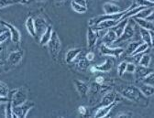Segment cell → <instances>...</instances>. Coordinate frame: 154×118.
<instances>
[{"label": "cell", "instance_id": "60d3db41", "mask_svg": "<svg viewBox=\"0 0 154 118\" xmlns=\"http://www.w3.org/2000/svg\"><path fill=\"white\" fill-rule=\"evenodd\" d=\"M95 83H98V84H103L104 83H105V78L103 77V76H97V77H96L95 78Z\"/></svg>", "mask_w": 154, "mask_h": 118}, {"label": "cell", "instance_id": "8992f818", "mask_svg": "<svg viewBox=\"0 0 154 118\" xmlns=\"http://www.w3.org/2000/svg\"><path fill=\"white\" fill-rule=\"evenodd\" d=\"M100 51L103 55L106 56H110V57H115V58H119L121 54L125 51L123 48H109L107 45L103 44L100 47Z\"/></svg>", "mask_w": 154, "mask_h": 118}, {"label": "cell", "instance_id": "74e56055", "mask_svg": "<svg viewBox=\"0 0 154 118\" xmlns=\"http://www.w3.org/2000/svg\"><path fill=\"white\" fill-rule=\"evenodd\" d=\"M9 37H10V33H9L8 30H7V31H5V32L0 34V44L4 43Z\"/></svg>", "mask_w": 154, "mask_h": 118}, {"label": "cell", "instance_id": "d590c367", "mask_svg": "<svg viewBox=\"0 0 154 118\" xmlns=\"http://www.w3.org/2000/svg\"><path fill=\"white\" fill-rule=\"evenodd\" d=\"M133 1H135L137 4H139L140 6H142V7H147V8L154 7V3L149 2L148 0H133Z\"/></svg>", "mask_w": 154, "mask_h": 118}, {"label": "cell", "instance_id": "484cf974", "mask_svg": "<svg viewBox=\"0 0 154 118\" xmlns=\"http://www.w3.org/2000/svg\"><path fill=\"white\" fill-rule=\"evenodd\" d=\"M149 49V46L147 43L142 42V43H140V44L137 47V49L133 51V53H132L130 56H135V55L143 54V53H144V52H146Z\"/></svg>", "mask_w": 154, "mask_h": 118}, {"label": "cell", "instance_id": "603a6c76", "mask_svg": "<svg viewBox=\"0 0 154 118\" xmlns=\"http://www.w3.org/2000/svg\"><path fill=\"white\" fill-rule=\"evenodd\" d=\"M48 27V25L46 24V21L43 18L38 17L35 19V29H36V33L38 32H44V30L46 29V28Z\"/></svg>", "mask_w": 154, "mask_h": 118}, {"label": "cell", "instance_id": "bcb514c9", "mask_svg": "<svg viewBox=\"0 0 154 118\" xmlns=\"http://www.w3.org/2000/svg\"><path fill=\"white\" fill-rule=\"evenodd\" d=\"M150 33V41H151V47H154V31L149 30Z\"/></svg>", "mask_w": 154, "mask_h": 118}, {"label": "cell", "instance_id": "4316f807", "mask_svg": "<svg viewBox=\"0 0 154 118\" xmlns=\"http://www.w3.org/2000/svg\"><path fill=\"white\" fill-rule=\"evenodd\" d=\"M71 7L76 12V13H79V14H85L87 11V8L83 7L79 4H77L76 2H74L73 0L71 2Z\"/></svg>", "mask_w": 154, "mask_h": 118}, {"label": "cell", "instance_id": "44dd1931", "mask_svg": "<svg viewBox=\"0 0 154 118\" xmlns=\"http://www.w3.org/2000/svg\"><path fill=\"white\" fill-rule=\"evenodd\" d=\"M113 61L111 59H106V60L100 65H95L96 69H97V71H101V72H108L112 70L113 68Z\"/></svg>", "mask_w": 154, "mask_h": 118}, {"label": "cell", "instance_id": "d6986e66", "mask_svg": "<svg viewBox=\"0 0 154 118\" xmlns=\"http://www.w3.org/2000/svg\"><path fill=\"white\" fill-rule=\"evenodd\" d=\"M116 98H117V93L114 91L107 92L102 98L101 100V105H107L109 104H112L113 102L116 101Z\"/></svg>", "mask_w": 154, "mask_h": 118}, {"label": "cell", "instance_id": "d4e9b609", "mask_svg": "<svg viewBox=\"0 0 154 118\" xmlns=\"http://www.w3.org/2000/svg\"><path fill=\"white\" fill-rule=\"evenodd\" d=\"M140 37H141V39L143 41V42L147 43L149 46V48H150L151 47V41H150V33H149V30H148L146 29H143V28H140Z\"/></svg>", "mask_w": 154, "mask_h": 118}, {"label": "cell", "instance_id": "5b68a950", "mask_svg": "<svg viewBox=\"0 0 154 118\" xmlns=\"http://www.w3.org/2000/svg\"><path fill=\"white\" fill-rule=\"evenodd\" d=\"M0 24L1 25H4L8 28L9 33H10V38H11V41L13 43L15 44H18L19 42H20L21 41V36H20V32H19V30L12 24L10 23H8L4 20H0Z\"/></svg>", "mask_w": 154, "mask_h": 118}, {"label": "cell", "instance_id": "b9f144b4", "mask_svg": "<svg viewBox=\"0 0 154 118\" xmlns=\"http://www.w3.org/2000/svg\"><path fill=\"white\" fill-rule=\"evenodd\" d=\"M132 113H119L116 115V117H131Z\"/></svg>", "mask_w": 154, "mask_h": 118}, {"label": "cell", "instance_id": "2e32d148", "mask_svg": "<svg viewBox=\"0 0 154 118\" xmlns=\"http://www.w3.org/2000/svg\"><path fill=\"white\" fill-rule=\"evenodd\" d=\"M52 32H53L52 27H51V25H48V27L46 28V29L44 30V32L42 33V37H41V39H40V43H41V45L45 46V45L48 44V42L50 41V39H51V38Z\"/></svg>", "mask_w": 154, "mask_h": 118}, {"label": "cell", "instance_id": "83f0119b", "mask_svg": "<svg viewBox=\"0 0 154 118\" xmlns=\"http://www.w3.org/2000/svg\"><path fill=\"white\" fill-rule=\"evenodd\" d=\"M150 61H151V57L149 54H142L141 57H140V60L139 64L141 65V66L149 67Z\"/></svg>", "mask_w": 154, "mask_h": 118}, {"label": "cell", "instance_id": "277c9868", "mask_svg": "<svg viewBox=\"0 0 154 118\" xmlns=\"http://www.w3.org/2000/svg\"><path fill=\"white\" fill-rule=\"evenodd\" d=\"M10 102L13 106H17L24 104L27 101V92L23 88L13 91L12 95L10 96Z\"/></svg>", "mask_w": 154, "mask_h": 118}, {"label": "cell", "instance_id": "4fadbf2b", "mask_svg": "<svg viewBox=\"0 0 154 118\" xmlns=\"http://www.w3.org/2000/svg\"><path fill=\"white\" fill-rule=\"evenodd\" d=\"M151 71H153L152 69H150L149 67H145V66H137L136 67V70H135L134 73H135V76H136V79L139 81H142V79L144 77H146L149 73H150Z\"/></svg>", "mask_w": 154, "mask_h": 118}, {"label": "cell", "instance_id": "db71d44e", "mask_svg": "<svg viewBox=\"0 0 154 118\" xmlns=\"http://www.w3.org/2000/svg\"><path fill=\"white\" fill-rule=\"evenodd\" d=\"M86 1H90V0H86Z\"/></svg>", "mask_w": 154, "mask_h": 118}, {"label": "cell", "instance_id": "c3c4849f", "mask_svg": "<svg viewBox=\"0 0 154 118\" xmlns=\"http://www.w3.org/2000/svg\"><path fill=\"white\" fill-rule=\"evenodd\" d=\"M90 71H91V72H92V73L97 72V69H96V67H95V66H92V67L90 68Z\"/></svg>", "mask_w": 154, "mask_h": 118}, {"label": "cell", "instance_id": "4dcf8cb0", "mask_svg": "<svg viewBox=\"0 0 154 118\" xmlns=\"http://www.w3.org/2000/svg\"><path fill=\"white\" fill-rule=\"evenodd\" d=\"M151 11L152 10L150 8H146L142 9L141 11H140L137 15H135L134 17H132V18H135V17H138V18H146L151 13Z\"/></svg>", "mask_w": 154, "mask_h": 118}, {"label": "cell", "instance_id": "f5cc1de1", "mask_svg": "<svg viewBox=\"0 0 154 118\" xmlns=\"http://www.w3.org/2000/svg\"><path fill=\"white\" fill-rule=\"evenodd\" d=\"M114 1H121V0H114Z\"/></svg>", "mask_w": 154, "mask_h": 118}, {"label": "cell", "instance_id": "ab89813d", "mask_svg": "<svg viewBox=\"0 0 154 118\" xmlns=\"http://www.w3.org/2000/svg\"><path fill=\"white\" fill-rule=\"evenodd\" d=\"M85 58L87 59V61L93 62V61L94 60V53L92 52V51H90V52H88V53L85 55Z\"/></svg>", "mask_w": 154, "mask_h": 118}, {"label": "cell", "instance_id": "d6a6232c", "mask_svg": "<svg viewBox=\"0 0 154 118\" xmlns=\"http://www.w3.org/2000/svg\"><path fill=\"white\" fill-rule=\"evenodd\" d=\"M142 82H143V83L154 86V71H151L150 73H149L146 77H144L142 79Z\"/></svg>", "mask_w": 154, "mask_h": 118}, {"label": "cell", "instance_id": "9c48e42d", "mask_svg": "<svg viewBox=\"0 0 154 118\" xmlns=\"http://www.w3.org/2000/svg\"><path fill=\"white\" fill-rule=\"evenodd\" d=\"M23 56H24V51L22 50H16V51L11 52L8 55V61L9 64H11L13 66H16V65H17L19 62L22 61Z\"/></svg>", "mask_w": 154, "mask_h": 118}, {"label": "cell", "instance_id": "7dc6e473", "mask_svg": "<svg viewBox=\"0 0 154 118\" xmlns=\"http://www.w3.org/2000/svg\"><path fill=\"white\" fill-rule=\"evenodd\" d=\"M31 2V0H18V4L21 5H29Z\"/></svg>", "mask_w": 154, "mask_h": 118}, {"label": "cell", "instance_id": "e0dca14e", "mask_svg": "<svg viewBox=\"0 0 154 118\" xmlns=\"http://www.w3.org/2000/svg\"><path fill=\"white\" fill-rule=\"evenodd\" d=\"M25 27H26V29L27 31L29 32V34L35 38L37 36V33H36V29H35V19H33L32 17H29L27 18V20L25 22Z\"/></svg>", "mask_w": 154, "mask_h": 118}, {"label": "cell", "instance_id": "816d5d0a", "mask_svg": "<svg viewBox=\"0 0 154 118\" xmlns=\"http://www.w3.org/2000/svg\"><path fill=\"white\" fill-rule=\"evenodd\" d=\"M148 1H149V2H152V3H154V0H148Z\"/></svg>", "mask_w": 154, "mask_h": 118}, {"label": "cell", "instance_id": "30bf717a", "mask_svg": "<svg viewBox=\"0 0 154 118\" xmlns=\"http://www.w3.org/2000/svg\"><path fill=\"white\" fill-rule=\"evenodd\" d=\"M134 34H135L134 28H133L130 24L128 23V25L126 26V28H125V29H124V32L122 33V35H121L120 37H119V38H117V41H116L115 42L119 43V42L127 41H128L129 38H131L134 36Z\"/></svg>", "mask_w": 154, "mask_h": 118}, {"label": "cell", "instance_id": "e575fe53", "mask_svg": "<svg viewBox=\"0 0 154 118\" xmlns=\"http://www.w3.org/2000/svg\"><path fill=\"white\" fill-rule=\"evenodd\" d=\"M8 93H9V89H8V85L3 82H0V95L8 96Z\"/></svg>", "mask_w": 154, "mask_h": 118}, {"label": "cell", "instance_id": "6da1fadb", "mask_svg": "<svg viewBox=\"0 0 154 118\" xmlns=\"http://www.w3.org/2000/svg\"><path fill=\"white\" fill-rule=\"evenodd\" d=\"M121 95L124 98H127L128 100L137 103L140 105H144L147 104L148 103V99L142 92L140 90V88L136 87V86H127L126 88H124L121 92H120Z\"/></svg>", "mask_w": 154, "mask_h": 118}, {"label": "cell", "instance_id": "f1b7e54d", "mask_svg": "<svg viewBox=\"0 0 154 118\" xmlns=\"http://www.w3.org/2000/svg\"><path fill=\"white\" fill-rule=\"evenodd\" d=\"M89 61H87L86 58H83V59H79L78 62H77V67L78 69H80L81 71H86L88 66H89Z\"/></svg>", "mask_w": 154, "mask_h": 118}, {"label": "cell", "instance_id": "ac0fdd59", "mask_svg": "<svg viewBox=\"0 0 154 118\" xmlns=\"http://www.w3.org/2000/svg\"><path fill=\"white\" fill-rule=\"evenodd\" d=\"M128 18L123 19V20H119V22L117 25H116V26H114L111 29L115 31V33L117 34V36L119 38L124 32V29H125L126 26L128 25Z\"/></svg>", "mask_w": 154, "mask_h": 118}, {"label": "cell", "instance_id": "1f68e13d", "mask_svg": "<svg viewBox=\"0 0 154 118\" xmlns=\"http://www.w3.org/2000/svg\"><path fill=\"white\" fill-rule=\"evenodd\" d=\"M141 42L140 41H134V42H130L128 45V48H127V54L128 55V56H130L132 53H133V51L137 49V47L140 44Z\"/></svg>", "mask_w": 154, "mask_h": 118}, {"label": "cell", "instance_id": "836d02e7", "mask_svg": "<svg viewBox=\"0 0 154 118\" xmlns=\"http://www.w3.org/2000/svg\"><path fill=\"white\" fill-rule=\"evenodd\" d=\"M127 64H128V62L126 61H124V62H122L121 63L119 64V66H118V74H119V76L122 77L124 75V73L126 72V70H127Z\"/></svg>", "mask_w": 154, "mask_h": 118}, {"label": "cell", "instance_id": "ee69618b", "mask_svg": "<svg viewBox=\"0 0 154 118\" xmlns=\"http://www.w3.org/2000/svg\"><path fill=\"white\" fill-rule=\"evenodd\" d=\"M78 112H79V113H80L81 115H85V114L86 113V108H85V106L81 105V106L78 107Z\"/></svg>", "mask_w": 154, "mask_h": 118}, {"label": "cell", "instance_id": "cb8c5ba5", "mask_svg": "<svg viewBox=\"0 0 154 118\" xmlns=\"http://www.w3.org/2000/svg\"><path fill=\"white\" fill-rule=\"evenodd\" d=\"M140 90L141 91V92L146 96V97H150L154 94V86L153 85H149V84H146V83H142L140 86Z\"/></svg>", "mask_w": 154, "mask_h": 118}, {"label": "cell", "instance_id": "7a4b0ae2", "mask_svg": "<svg viewBox=\"0 0 154 118\" xmlns=\"http://www.w3.org/2000/svg\"><path fill=\"white\" fill-rule=\"evenodd\" d=\"M47 45H48L51 56L52 57L53 60H55V59H57L58 55H59V52H60L61 48H62L61 39L59 38V36H58L57 32H55V31L52 32L51 38L50 41L48 42Z\"/></svg>", "mask_w": 154, "mask_h": 118}, {"label": "cell", "instance_id": "7c38bea8", "mask_svg": "<svg viewBox=\"0 0 154 118\" xmlns=\"http://www.w3.org/2000/svg\"><path fill=\"white\" fill-rule=\"evenodd\" d=\"M73 83L75 86V89L77 91V92L79 93V95L81 97H84L85 95H87L88 92H89V86L86 83H84L80 80H73Z\"/></svg>", "mask_w": 154, "mask_h": 118}, {"label": "cell", "instance_id": "11a10c76", "mask_svg": "<svg viewBox=\"0 0 154 118\" xmlns=\"http://www.w3.org/2000/svg\"><path fill=\"white\" fill-rule=\"evenodd\" d=\"M0 20H1V19H0Z\"/></svg>", "mask_w": 154, "mask_h": 118}, {"label": "cell", "instance_id": "ffe728a7", "mask_svg": "<svg viewBox=\"0 0 154 118\" xmlns=\"http://www.w3.org/2000/svg\"><path fill=\"white\" fill-rule=\"evenodd\" d=\"M133 19H135V21H136V23H137L140 28L146 29H148V30H153V31H154V24H153V22L147 20L146 18H138V17H135V18H133Z\"/></svg>", "mask_w": 154, "mask_h": 118}, {"label": "cell", "instance_id": "3957f363", "mask_svg": "<svg viewBox=\"0 0 154 118\" xmlns=\"http://www.w3.org/2000/svg\"><path fill=\"white\" fill-rule=\"evenodd\" d=\"M34 103L33 102H29V101H26L24 104L17 105V106H13L12 111H13V114L14 117H26L28 113L29 112V110L31 108L34 107Z\"/></svg>", "mask_w": 154, "mask_h": 118}, {"label": "cell", "instance_id": "5bb4252c", "mask_svg": "<svg viewBox=\"0 0 154 118\" xmlns=\"http://www.w3.org/2000/svg\"><path fill=\"white\" fill-rule=\"evenodd\" d=\"M103 9H104L105 14H109V15L110 14H117V13H119L122 11L118 5L111 3V2L105 3L103 6Z\"/></svg>", "mask_w": 154, "mask_h": 118}, {"label": "cell", "instance_id": "f907efd6", "mask_svg": "<svg viewBox=\"0 0 154 118\" xmlns=\"http://www.w3.org/2000/svg\"><path fill=\"white\" fill-rule=\"evenodd\" d=\"M36 1H38V2H44V1H46V0H36Z\"/></svg>", "mask_w": 154, "mask_h": 118}, {"label": "cell", "instance_id": "8fae6325", "mask_svg": "<svg viewBox=\"0 0 154 118\" xmlns=\"http://www.w3.org/2000/svg\"><path fill=\"white\" fill-rule=\"evenodd\" d=\"M119 22V20H115V19H107V20L102 21L99 24L95 25L94 27H92L94 29H95L96 31L99 30H104V29H112L114 26H116Z\"/></svg>", "mask_w": 154, "mask_h": 118}, {"label": "cell", "instance_id": "f546056e", "mask_svg": "<svg viewBox=\"0 0 154 118\" xmlns=\"http://www.w3.org/2000/svg\"><path fill=\"white\" fill-rule=\"evenodd\" d=\"M18 4V0H0V9Z\"/></svg>", "mask_w": 154, "mask_h": 118}, {"label": "cell", "instance_id": "9a60e30c", "mask_svg": "<svg viewBox=\"0 0 154 118\" xmlns=\"http://www.w3.org/2000/svg\"><path fill=\"white\" fill-rule=\"evenodd\" d=\"M81 53V49H72V50H69L66 54H65V62L67 63H72L73 62L77 57L79 56V54Z\"/></svg>", "mask_w": 154, "mask_h": 118}, {"label": "cell", "instance_id": "f35d334b", "mask_svg": "<svg viewBox=\"0 0 154 118\" xmlns=\"http://www.w3.org/2000/svg\"><path fill=\"white\" fill-rule=\"evenodd\" d=\"M136 67H137V65L135 64V63H133V62H128V63L127 64V70H126V71L130 72V73H134L135 70H136Z\"/></svg>", "mask_w": 154, "mask_h": 118}, {"label": "cell", "instance_id": "52a82bcc", "mask_svg": "<svg viewBox=\"0 0 154 118\" xmlns=\"http://www.w3.org/2000/svg\"><path fill=\"white\" fill-rule=\"evenodd\" d=\"M118 104V101H115L112 104H109L107 105H103L102 107H100L97 111H96L94 117H97V118H103L108 115V113L114 109V107Z\"/></svg>", "mask_w": 154, "mask_h": 118}, {"label": "cell", "instance_id": "ba28073f", "mask_svg": "<svg viewBox=\"0 0 154 118\" xmlns=\"http://www.w3.org/2000/svg\"><path fill=\"white\" fill-rule=\"evenodd\" d=\"M86 38H87V47L92 48L94 47L98 39V31L94 29L92 27H89L87 29V34H86Z\"/></svg>", "mask_w": 154, "mask_h": 118}, {"label": "cell", "instance_id": "8d00e7d4", "mask_svg": "<svg viewBox=\"0 0 154 118\" xmlns=\"http://www.w3.org/2000/svg\"><path fill=\"white\" fill-rule=\"evenodd\" d=\"M13 105L11 104V102H8L7 104V108H6V117H14L13 114V111H12Z\"/></svg>", "mask_w": 154, "mask_h": 118}, {"label": "cell", "instance_id": "f6af8a7d", "mask_svg": "<svg viewBox=\"0 0 154 118\" xmlns=\"http://www.w3.org/2000/svg\"><path fill=\"white\" fill-rule=\"evenodd\" d=\"M146 19L147 20H149V21H151V22H154V10L153 11H151V13L146 17Z\"/></svg>", "mask_w": 154, "mask_h": 118}, {"label": "cell", "instance_id": "7402d4cb", "mask_svg": "<svg viewBox=\"0 0 154 118\" xmlns=\"http://www.w3.org/2000/svg\"><path fill=\"white\" fill-rule=\"evenodd\" d=\"M117 38H118V36H117V34L115 33V31L112 30V29H109L105 34V36L103 37V41L106 45L107 44H112V43H114L116 41H117Z\"/></svg>", "mask_w": 154, "mask_h": 118}, {"label": "cell", "instance_id": "681fc988", "mask_svg": "<svg viewBox=\"0 0 154 118\" xmlns=\"http://www.w3.org/2000/svg\"><path fill=\"white\" fill-rule=\"evenodd\" d=\"M56 2H59V3H62V2H64L65 0H55Z\"/></svg>", "mask_w": 154, "mask_h": 118}, {"label": "cell", "instance_id": "7bdbcfd3", "mask_svg": "<svg viewBox=\"0 0 154 118\" xmlns=\"http://www.w3.org/2000/svg\"><path fill=\"white\" fill-rule=\"evenodd\" d=\"M74 2H76L77 4H79L83 7L87 8V3H86V0H73Z\"/></svg>", "mask_w": 154, "mask_h": 118}]
</instances>
